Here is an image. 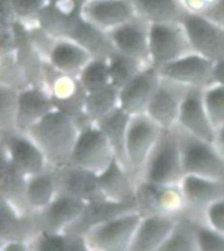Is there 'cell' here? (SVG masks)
I'll list each match as a JSON object with an SVG mask.
<instances>
[{
  "instance_id": "1",
  "label": "cell",
  "mask_w": 224,
  "mask_h": 251,
  "mask_svg": "<svg viewBox=\"0 0 224 251\" xmlns=\"http://www.w3.org/2000/svg\"><path fill=\"white\" fill-rule=\"evenodd\" d=\"M80 126L75 117L54 108L25 133L40 146L50 167L62 169L69 165Z\"/></svg>"
},
{
  "instance_id": "2",
  "label": "cell",
  "mask_w": 224,
  "mask_h": 251,
  "mask_svg": "<svg viewBox=\"0 0 224 251\" xmlns=\"http://www.w3.org/2000/svg\"><path fill=\"white\" fill-rule=\"evenodd\" d=\"M182 155L177 128L164 129L161 136L147 158L139 180L179 184L183 177Z\"/></svg>"
},
{
  "instance_id": "3",
  "label": "cell",
  "mask_w": 224,
  "mask_h": 251,
  "mask_svg": "<svg viewBox=\"0 0 224 251\" xmlns=\"http://www.w3.org/2000/svg\"><path fill=\"white\" fill-rule=\"evenodd\" d=\"M185 175L224 179V154L215 142L202 140L177 128Z\"/></svg>"
},
{
  "instance_id": "4",
  "label": "cell",
  "mask_w": 224,
  "mask_h": 251,
  "mask_svg": "<svg viewBox=\"0 0 224 251\" xmlns=\"http://www.w3.org/2000/svg\"><path fill=\"white\" fill-rule=\"evenodd\" d=\"M140 218L142 213L138 209L130 210L92 226L84 234L90 250H130L131 242L140 223Z\"/></svg>"
},
{
  "instance_id": "5",
  "label": "cell",
  "mask_w": 224,
  "mask_h": 251,
  "mask_svg": "<svg viewBox=\"0 0 224 251\" xmlns=\"http://www.w3.org/2000/svg\"><path fill=\"white\" fill-rule=\"evenodd\" d=\"M163 130L159 124L155 123L147 113L131 116L125 145V162L136 180H139L142 175L147 158Z\"/></svg>"
},
{
  "instance_id": "6",
  "label": "cell",
  "mask_w": 224,
  "mask_h": 251,
  "mask_svg": "<svg viewBox=\"0 0 224 251\" xmlns=\"http://www.w3.org/2000/svg\"><path fill=\"white\" fill-rule=\"evenodd\" d=\"M114 158V150L97 124L88 123L80 126L69 165L101 174Z\"/></svg>"
},
{
  "instance_id": "7",
  "label": "cell",
  "mask_w": 224,
  "mask_h": 251,
  "mask_svg": "<svg viewBox=\"0 0 224 251\" xmlns=\"http://www.w3.org/2000/svg\"><path fill=\"white\" fill-rule=\"evenodd\" d=\"M193 51L186 30L179 23L150 24V63L156 69Z\"/></svg>"
},
{
  "instance_id": "8",
  "label": "cell",
  "mask_w": 224,
  "mask_h": 251,
  "mask_svg": "<svg viewBox=\"0 0 224 251\" xmlns=\"http://www.w3.org/2000/svg\"><path fill=\"white\" fill-rule=\"evenodd\" d=\"M136 204L142 214L159 213L181 216L189 212L181 185L138 180Z\"/></svg>"
},
{
  "instance_id": "9",
  "label": "cell",
  "mask_w": 224,
  "mask_h": 251,
  "mask_svg": "<svg viewBox=\"0 0 224 251\" xmlns=\"http://www.w3.org/2000/svg\"><path fill=\"white\" fill-rule=\"evenodd\" d=\"M1 154L28 177L50 167L45 154L32 137L17 129L1 130Z\"/></svg>"
},
{
  "instance_id": "10",
  "label": "cell",
  "mask_w": 224,
  "mask_h": 251,
  "mask_svg": "<svg viewBox=\"0 0 224 251\" xmlns=\"http://www.w3.org/2000/svg\"><path fill=\"white\" fill-rule=\"evenodd\" d=\"M215 62L197 51H190L157 69L161 78L185 87L206 88L215 83Z\"/></svg>"
},
{
  "instance_id": "11",
  "label": "cell",
  "mask_w": 224,
  "mask_h": 251,
  "mask_svg": "<svg viewBox=\"0 0 224 251\" xmlns=\"http://www.w3.org/2000/svg\"><path fill=\"white\" fill-rule=\"evenodd\" d=\"M193 51L214 62L224 59V28L201 13L186 12L181 19Z\"/></svg>"
},
{
  "instance_id": "12",
  "label": "cell",
  "mask_w": 224,
  "mask_h": 251,
  "mask_svg": "<svg viewBox=\"0 0 224 251\" xmlns=\"http://www.w3.org/2000/svg\"><path fill=\"white\" fill-rule=\"evenodd\" d=\"M114 51L136 58L144 65L150 63V23L134 16L126 23L106 32Z\"/></svg>"
},
{
  "instance_id": "13",
  "label": "cell",
  "mask_w": 224,
  "mask_h": 251,
  "mask_svg": "<svg viewBox=\"0 0 224 251\" xmlns=\"http://www.w3.org/2000/svg\"><path fill=\"white\" fill-rule=\"evenodd\" d=\"M177 128L192 136L214 142L215 128L204 104L203 88L186 87L179 107Z\"/></svg>"
},
{
  "instance_id": "14",
  "label": "cell",
  "mask_w": 224,
  "mask_h": 251,
  "mask_svg": "<svg viewBox=\"0 0 224 251\" xmlns=\"http://www.w3.org/2000/svg\"><path fill=\"white\" fill-rule=\"evenodd\" d=\"M87 202L68 194H59L54 198L49 205L36 214L38 231L45 230L51 233L66 231L76 224L86 209Z\"/></svg>"
},
{
  "instance_id": "15",
  "label": "cell",
  "mask_w": 224,
  "mask_h": 251,
  "mask_svg": "<svg viewBox=\"0 0 224 251\" xmlns=\"http://www.w3.org/2000/svg\"><path fill=\"white\" fill-rule=\"evenodd\" d=\"M160 82L161 75L159 70L152 65L144 66L130 82L119 88V107L131 116L146 113Z\"/></svg>"
},
{
  "instance_id": "16",
  "label": "cell",
  "mask_w": 224,
  "mask_h": 251,
  "mask_svg": "<svg viewBox=\"0 0 224 251\" xmlns=\"http://www.w3.org/2000/svg\"><path fill=\"white\" fill-rule=\"evenodd\" d=\"M186 87L161 78L159 87L150 100L146 113L163 129L177 128L179 107Z\"/></svg>"
},
{
  "instance_id": "17",
  "label": "cell",
  "mask_w": 224,
  "mask_h": 251,
  "mask_svg": "<svg viewBox=\"0 0 224 251\" xmlns=\"http://www.w3.org/2000/svg\"><path fill=\"white\" fill-rule=\"evenodd\" d=\"M54 108L53 98L45 86L28 84L21 87L17 92L15 128L21 132H26Z\"/></svg>"
},
{
  "instance_id": "18",
  "label": "cell",
  "mask_w": 224,
  "mask_h": 251,
  "mask_svg": "<svg viewBox=\"0 0 224 251\" xmlns=\"http://www.w3.org/2000/svg\"><path fill=\"white\" fill-rule=\"evenodd\" d=\"M136 16L131 0H87L83 17L102 30H110Z\"/></svg>"
},
{
  "instance_id": "19",
  "label": "cell",
  "mask_w": 224,
  "mask_h": 251,
  "mask_svg": "<svg viewBox=\"0 0 224 251\" xmlns=\"http://www.w3.org/2000/svg\"><path fill=\"white\" fill-rule=\"evenodd\" d=\"M177 217L159 213L142 214L130 250L160 251L165 239L173 230Z\"/></svg>"
},
{
  "instance_id": "20",
  "label": "cell",
  "mask_w": 224,
  "mask_h": 251,
  "mask_svg": "<svg viewBox=\"0 0 224 251\" xmlns=\"http://www.w3.org/2000/svg\"><path fill=\"white\" fill-rule=\"evenodd\" d=\"M183 198L190 213H203L204 209L216 200L224 198V179L183 175L179 181Z\"/></svg>"
},
{
  "instance_id": "21",
  "label": "cell",
  "mask_w": 224,
  "mask_h": 251,
  "mask_svg": "<svg viewBox=\"0 0 224 251\" xmlns=\"http://www.w3.org/2000/svg\"><path fill=\"white\" fill-rule=\"evenodd\" d=\"M59 192L68 194L86 202L102 200L104 195L98 183V174L78 166L67 165L57 169Z\"/></svg>"
},
{
  "instance_id": "22",
  "label": "cell",
  "mask_w": 224,
  "mask_h": 251,
  "mask_svg": "<svg viewBox=\"0 0 224 251\" xmlns=\"http://www.w3.org/2000/svg\"><path fill=\"white\" fill-rule=\"evenodd\" d=\"M98 183L105 199L119 202L136 201L138 180L118 158L98 174Z\"/></svg>"
},
{
  "instance_id": "23",
  "label": "cell",
  "mask_w": 224,
  "mask_h": 251,
  "mask_svg": "<svg viewBox=\"0 0 224 251\" xmlns=\"http://www.w3.org/2000/svg\"><path fill=\"white\" fill-rule=\"evenodd\" d=\"M0 242L12 239L30 241L38 233L36 214L24 213L4 199H0Z\"/></svg>"
},
{
  "instance_id": "24",
  "label": "cell",
  "mask_w": 224,
  "mask_h": 251,
  "mask_svg": "<svg viewBox=\"0 0 224 251\" xmlns=\"http://www.w3.org/2000/svg\"><path fill=\"white\" fill-rule=\"evenodd\" d=\"M136 209H138L136 201L119 202L109 200V199H102V200H97V201L87 202L86 209H84L83 214L80 216V218L67 231L86 234L90 227L97 225V224L104 223V221L109 220V218Z\"/></svg>"
},
{
  "instance_id": "25",
  "label": "cell",
  "mask_w": 224,
  "mask_h": 251,
  "mask_svg": "<svg viewBox=\"0 0 224 251\" xmlns=\"http://www.w3.org/2000/svg\"><path fill=\"white\" fill-rule=\"evenodd\" d=\"M59 194L57 169L49 167L45 171L28 177L26 204L30 213H38L49 205Z\"/></svg>"
},
{
  "instance_id": "26",
  "label": "cell",
  "mask_w": 224,
  "mask_h": 251,
  "mask_svg": "<svg viewBox=\"0 0 224 251\" xmlns=\"http://www.w3.org/2000/svg\"><path fill=\"white\" fill-rule=\"evenodd\" d=\"M26 181L28 176L17 170L4 154H1L0 199L7 200L24 213H30L26 204Z\"/></svg>"
},
{
  "instance_id": "27",
  "label": "cell",
  "mask_w": 224,
  "mask_h": 251,
  "mask_svg": "<svg viewBox=\"0 0 224 251\" xmlns=\"http://www.w3.org/2000/svg\"><path fill=\"white\" fill-rule=\"evenodd\" d=\"M138 16L152 23H179L188 12L182 0H131Z\"/></svg>"
},
{
  "instance_id": "28",
  "label": "cell",
  "mask_w": 224,
  "mask_h": 251,
  "mask_svg": "<svg viewBox=\"0 0 224 251\" xmlns=\"http://www.w3.org/2000/svg\"><path fill=\"white\" fill-rule=\"evenodd\" d=\"M32 250L37 251H88L86 235L73 231L40 230L32 239Z\"/></svg>"
},
{
  "instance_id": "29",
  "label": "cell",
  "mask_w": 224,
  "mask_h": 251,
  "mask_svg": "<svg viewBox=\"0 0 224 251\" xmlns=\"http://www.w3.org/2000/svg\"><path fill=\"white\" fill-rule=\"evenodd\" d=\"M131 115L123 111L122 108H115L114 111H112L109 115L98 120V128L101 129L106 138L109 140L112 148L114 150L115 156L123 165L126 166L125 162V145H126V136L127 129H129V123H130Z\"/></svg>"
},
{
  "instance_id": "30",
  "label": "cell",
  "mask_w": 224,
  "mask_h": 251,
  "mask_svg": "<svg viewBox=\"0 0 224 251\" xmlns=\"http://www.w3.org/2000/svg\"><path fill=\"white\" fill-rule=\"evenodd\" d=\"M119 107V88L113 84L100 90L87 92L84 101V115L88 123H97Z\"/></svg>"
},
{
  "instance_id": "31",
  "label": "cell",
  "mask_w": 224,
  "mask_h": 251,
  "mask_svg": "<svg viewBox=\"0 0 224 251\" xmlns=\"http://www.w3.org/2000/svg\"><path fill=\"white\" fill-rule=\"evenodd\" d=\"M196 217L190 212L179 216L173 230L165 239L160 251H198L194 231Z\"/></svg>"
},
{
  "instance_id": "32",
  "label": "cell",
  "mask_w": 224,
  "mask_h": 251,
  "mask_svg": "<svg viewBox=\"0 0 224 251\" xmlns=\"http://www.w3.org/2000/svg\"><path fill=\"white\" fill-rule=\"evenodd\" d=\"M108 65H109L110 82L117 88H122L143 67L147 66L136 58L118 51H113L108 57Z\"/></svg>"
},
{
  "instance_id": "33",
  "label": "cell",
  "mask_w": 224,
  "mask_h": 251,
  "mask_svg": "<svg viewBox=\"0 0 224 251\" xmlns=\"http://www.w3.org/2000/svg\"><path fill=\"white\" fill-rule=\"evenodd\" d=\"M79 80L82 83L83 88L86 92L100 90L102 87L112 84L109 74V65H108V58L104 57H93L86 67L83 69L82 73L78 75Z\"/></svg>"
},
{
  "instance_id": "34",
  "label": "cell",
  "mask_w": 224,
  "mask_h": 251,
  "mask_svg": "<svg viewBox=\"0 0 224 251\" xmlns=\"http://www.w3.org/2000/svg\"><path fill=\"white\" fill-rule=\"evenodd\" d=\"M203 99L215 130L224 125V84L212 83L203 88Z\"/></svg>"
},
{
  "instance_id": "35",
  "label": "cell",
  "mask_w": 224,
  "mask_h": 251,
  "mask_svg": "<svg viewBox=\"0 0 224 251\" xmlns=\"http://www.w3.org/2000/svg\"><path fill=\"white\" fill-rule=\"evenodd\" d=\"M17 92L19 88L9 84H0V124L1 130L15 128L17 108Z\"/></svg>"
},
{
  "instance_id": "36",
  "label": "cell",
  "mask_w": 224,
  "mask_h": 251,
  "mask_svg": "<svg viewBox=\"0 0 224 251\" xmlns=\"http://www.w3.org/2000/svg\"><path fill=\"white\" fill-rule=\"evenodd\" d=\"M198 251H224V234L196 217L194 223Z\"/></svg>"
},
{
  "instance_id": "37",
  "label": "cell",
  "mask_w": 224,
  "mask_h": 251,
  "mask_svg": "<svg viewBox=\"0 0 224 251\" xmlns=\"http://www.w3.org/2000/svg\"><path fill=\"white\" fill-rule=\"evenodd\" d=\"M16 20L32 26L42 9L49 4V0H11Z\"/></svg>"
},
{
  "instance_id": "38",
  "label": "cell",
  "mask_w": 224,
  "mask_h": 251,
  "mask_svg": "<svg viewBox=\"0 0 224 251\" xmlns=\"http://www.w3.org/2000/svg\"><path fill=\"white\" fill-rule=\"evenodd\" d=\"M203 220L224 234V198L216 200L204 209Z\"/></svg>"
},
{
  "instance_id": "39",
  "label": "cell",
  "mask_w": 224,
  "mask_h": 251,
  "mask_svg": "<svg viewBox=\"0 0 224 251\" xmlns=\"http://www.w3.org/2000/svg\"><path fill=\"white\" fill-rule=\"evenodd\" d=\"M218 0H182V4L188 12L204 13L215 4Z\"/></svg>"
},
{
  "instance_id": "40",
  "label": "cell",
  "mask_w": 224,
  "mask_h": 251,
  "mask_svg": "<svg viewBox=\"0 0 224 251\" xmlns=\"http://www.w3.org/2000/svg\"><path fill=\"white\" fill-rule=\"evenodd\" d=\"M201 15H204L207 19L224 28V0H218L211 8L207 9L204 13H201Z\"/></svg>"
},
{
  "instance_id": "41",
  "label": "cell",
  "mask_w": 224,
  "mask_h": 251,
  "mask_svg": "<svg viewBox=\"0 0 224 251\" xmlns=\"http://www.w3.org/2000/svg\"><path fill=\"white\" fill-rule=\"evenodd\" d=\"M0 250L1 251H29L32 250V242L25 239H12L0 242Z\"/></svg>"
},
{
  "instance_id": "42",
  "label": "cell",
  "mask_w": 224,
  "mask_h": 251,
  "mask_svg": "<svg viewBox=\"0 0 224 251\" xmlns=\"http://www.w3.org/2000/svg\"><path fill=\"white\" fill-rule=\"evenodd\" d=\"M214 75H215V82L224 84V59L215 62Z\"/></svg>"
},
{
  "instance_id": "43",
  "label": "cell",
  "mask_w": 224,
  "mask_h": 251,
  "mask_svg": "<svg viewBox=\"0 0 224 251\" xmlns=\"http://www.w3.org/2000/svg\"><path fill=\"white\" fill-rule=\"evenodd\" d=\"M214 142L219 148L220 151L224 154V125L215 130V140H214Z\"/></svg>"
},
{
  "instance_id": "44",
  "label": "cell",
  "mask_w": 224,
  "mask_h": 251,
  "mask_svg": "<svg viewBox=\"0 0 224 251\" xmlns=\"http://www.w3.org/2000/svg\"><path fill=\"white\" fill-rule=\"evenodd\" d=\"M53 1H57V0H49V3H53Z\"/></svg>"
}]
</instances>
